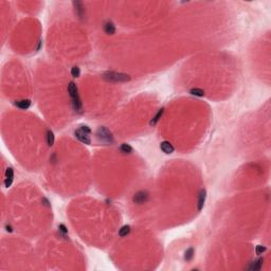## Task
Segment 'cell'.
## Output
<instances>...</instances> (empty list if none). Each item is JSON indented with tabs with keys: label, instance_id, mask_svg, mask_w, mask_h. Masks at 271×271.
<instances>
[{
	"label": "cell",
	"instance_id": "cell-2",
	"mask_svg": "<svg viewBox=\"0 0 271 271\" xmlns=\"http://www.w3.org/2000/svg\"><path fill=\"white\" fill-rule=\"evenodd\" d=\"M104 77L108 81H113V82H126L130 79L127 74L118 73V72H107L104 74Z\"/></svg>",
	"mask_w": 271,
	"mask_h": 271
},
{
	"label": "cell",
	"instance_id": "cell-22",
	"mask_svg": "<svg viewBox=\"0 0 271 271\" xmlns=\"http://www.w3.org/2000/svg\"><path fill=\"white\" fill-rule=\"evenodd\" d=\"M81 129H82L83 131H85V132H87V134H91V129L88 127V126H81Z\"/></svg>",
	"mask_w": 271,
	"mask_h": 271
},
{
	"label": "cell",
	"instance_id": "cell-20",
	"mask_svg": "<svg viewBox=\"0 0 271 271\" xmlns=\"http://www.w3.org/2000/svg\"><path fill=\"white\" fill-rule=\"evenodd\" d=\"M58 229H59V231H60V232H62V233L65 234V236L67 235V233H68V231H67V229H66L65 225H58Z\"/></svg>",
	"mask_w": 271,
	"mask_h": 271
},
{
	"label": "cell",
	"instance_id": "cell-19",
	"mask_svg": "<svg viewBox=\"0 0 271 271\" xmlns=\"http://www.w3.org/2000/svg\"><path fill=\"white\" fill-rule=\"evenodd\" d=\"M12 182H13V178H5V180H4V185L7 186V187H9V186H11Z\"/></svg>",
	"mask_w": 271,
	"mask_h": 271
},
{
	"label": "cell",
	"instance_id": "cell-15",
	"mask_svg": "<svg viewBox=\"0 0 271 271\" xmlns=\"http://www.w3.org/2000/svg\"><path fill=\"white\" fill-rule=\"evenodd\" d=\"M191 94L193 95H196V96H203L204 95V91H203L202 89H199V88H193L191 89Z\"/></svg>",
	"mask_w": 271,
	"mask_h": 271
},
{
	"label": "cell",
	"instance_id": "cell-16",
	"mask_svg": "<svg viewBox=\"0 0 271 271\" xmlns=\"http://www.w3.org/2000/svg\"><path fill=\"white\" fill-rule=\"evenodd\" d=\"M71 74L73 77H79V74H81V71H79V67H73V68L71 69Z\"/></svg>",
	"mask_w": 271,
	"mask_h": 271
},
{
	"label": "cell",
	"instance_id": "cell-5",
	"mask_svg": "<svg viewBox=\"0 0 271 271\" xmlns=\"http://www.w3.org/2000/svg\"><path fill=\"white\" fill-rule=\"evenodd\" d=\"M147 198H148V194H147L146 192H144V191H140V192H138L137 194L134 195V201L136 203H139V204H141V203L146 202Z\"/></svg>",
	"mask_w": 271,
	"mask_h": 271
},
{
	"label": "cell",
	"instance_id": "cell-7",
	"mask_svg": "<svg viewBox=\"0 0 271 271\" xmlns=\"http://www.w3.org/2000/svg\"><path fill=\"white\" fill-rule=\"evenodd\" d=\"M160 148H161V150L165 153H173L174 150H175L173 144H170L168 141H163V142L160 144Z\"/></svg>",
	"mask_w": 271,
	"mask_h": 271
},
{
	"label": "cell",
	"instance_id": "cell-11",
	"mask_svg": "<svg viewBox=\"0 0 271 271\" xmlns=\"http://www.w3.org/2000/svg\"><path fill=\"white\" fill-rule=\"evenodd\" d=\"M163 112H164V109H163V108H161L160 110H159V111L157 112V114H156V115L153 117V120L150 121V125H156V124H157V122L161 119V117H162Z\"/></svg>",
	"mask_w": 271,
	"mask_h": 271
},
{
	"label": "cell",
	"instance_id": "cell-18",
	"mask_svg": "<svg viewBox=\"0 0 271 271\" xmlns=\"http://www.w3.org/2000/svg\"><path fill=\"white\" fill-rule=\"evenodd\" d=\"M5 178H14V170L12 167H7L5 172Z\"/></svg>",
	"mask_w": 271,
	"mask_h": 271
},
{
	"label": "cell",
	"instance_id": "cell-9",
	"mask_svg": "<svg viewBox=\"0 0 271 271\" xmlns=\"http://www.w3.org/2000/svg\"><path fill=\"white\" fill-rule=\"evenodd\" d=\"M263 261H264L263 258H258V259L254 261L253 263H251L249 269H250V270H259L261 268V266H263Z\"/></svg>",
	"mask_w": 271,
	"mask_h": 271
},
{
	"label": "cell",
	"instance_id": "cell-6",
	"mask_svg": "<svg viewBox=\"0 0 271 271\" xmlns=\"http://www.w3.org/2000/svg\"><path fill=\"white\" fill-rule=\"evenodd\" d=\"M206 191L204 189H202L200 191L199 195H198V203H197V209L198 211H201L204 206V202H206Z\"/></svg>",
	"mask_w": 271,
	"mask_h": 271
},
{
	"label": "cell",
	"instance_id": "cell-10",
	"mask_svg": "<svg viewBox=\"0 0 271 271\" xmlns=\"http://www.w3.org/2000/svg\"><path fill=\"white\" fill-rule=\"evenodd\" d=\"M104 30H105V32L107 33V34H109V35H112V34H114V32H115V26H114V24L111 22V21H108V22L105 23Z\"/></svg>",
	"mask_w": 271,
	"mask_h": 271
},
{
	"label": "cell",
	"instance_id": "cell-8",
	"mask_svg": "<svg viewBox=\"0 0 271 271\" xmlns=\"http://www.w3.org/2000/svg\"><path fill=\"white\" fill-rule=\"evenodd\" d=\"M15 105L20 109H28L31 106V101L28 100V98L26 100H20V101H16Z\"/></svg>",
	"mask_w": 271,
	"mask_h": 271
},
{
	"label": "cell",
	"instance_id": "cell-1",
	"mask_svg": "<svg viewBox=\"0 0 271 271\" xmlns=\"http://www.w3.org/2000/svg\"><path fill=\"white\" fill-rule=\"evenodd\" d=\"M68 92L69 95L72 100V107H73V110L77 113H82L83 111V104L82 101L79 98V90H77V87L73 82H70L68 85Z\"/></svg>",
	"mask_w": 271,
	"mask_h": 271
},
{
	"label": "cell",
	"instance_id": "cell-14",
	"mask_svg": "<svg viewBox=\"0 0 271 271\" xmlns=\"http://www.w3.org/2000/svg\"><path fill=\"white\" fill-rule=\"evenodd\" d=\"M47 142H48L49 146H52L54 144V134L51 130H48V132H47Z\"/></svg>",
	"mask_w": 271,
	"mask_h": 271
},
{
	"label": "cell",
	"instance_id": "cell-12",
	"mask_svg": "<svg viewBox=\"0 0 271 271\" xmlns=\"http://www.w3.org/2000/svg\"><path fill=\"white\" fill-rule=\"evenodd\" d=\"M129 232H130V227L129 225H123L120 229V231H119V235L121 236V237H124V236L129 234Z\"/></svg>",
	"mask_w": 271,
	"mask_h": 271
},
{
	"label": "cell",
	"instance_id": "cell-13",
	"mask_svg": "<svg viewBox=\"0 0 271 271\" xmlns=\"http://www.w3.org/2000/svg\"><path fill=\"white\" fill-rule=\"evenodd\" d=\"M120 150H121L123 153H130L131 151H132V148H131L130 145H128V144L126 143H123L120 146Z\"/></svg>",
	"mask_w": 271,
	"mask_h": 271
},
{
	"label": "cell",
	"instance_id": "cell-4",
	"mask_svg": "<svg viewBox=\"0 0 271 271\" xmlns=\"http://www.w3.org/2000/svg\"><path fill=\"white\" fill-rule=\"evenodd\" d=\"M74 134H75V137L77 138L81 142H83V143L87 144V145H89V144L91 143V139H90L89 134H87V132H85V131H83L81 128L77 129V130H75Z\"/></svg>",
	"mask_w": 271,
	"mask_h": 271
},
{
	"label": "cell",
	"instance_id": "cell-21",
	"mask_svg": "<svg viewBox=\"0 0 271 271\" xmlns=\"http://www.w3.org/2000/svg\"><path fill=\"white\" fill-rule=\"evenodd\" d=\"M265 250H266V248H265V247H263V246H257V247H256V253H257V254H261V253H263Z\"/></svg>",
	"mask_w": 271,
	"mask_h": 271
},
{
	"label": "cell",
	"instance_id": "cell-17",
	"mask_svg": "<svg viewBox=\"0 0 271 271\" xmlns=\"http://www.w3.org/2000/svg\"><path fill=\"white\" fill-rule=\"evenodd\" d=\"M193 253H194L193 248H189V250H186V252H185V259L186 261H191V259H192Z\"/></svg>",
	"mask_w": 271,
	"mask_h": 271
},
{
	"label": "cell",
	"instance_id": "cell-3",
	"mask_svg": "<svg viewBox=\"0 0 271 271\" xmlns=\"http://www.w3.org/2000/svg\"><path fill=\"white\" fill-rule=\"evenodd\" d=\"M98 138L102 141V142H105V143H112V142H113L112 134L108 130L107 128H105V127L98 128Z\"/></svg>",
	"mask_w": 271,
	"mask_h": 271
}]
</instances>
